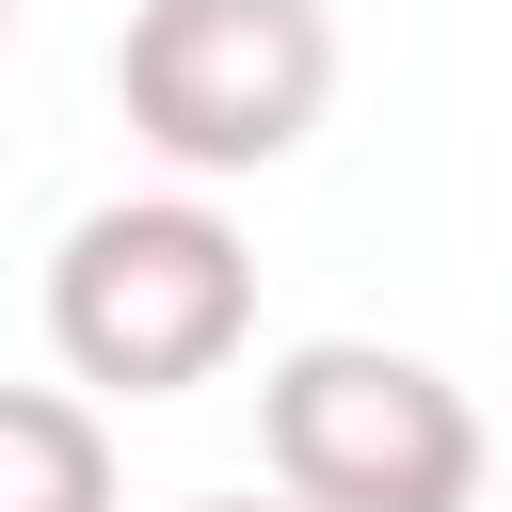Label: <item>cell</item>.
<instances>
[{"mask_svg": "<svg viewBox=\"0 0 512 512\" xmlns=\"http://www.w3.org/2000/svg\"><path fill=\"white\" fill-rule=\"evenodd\" d=\"M112 96L176 176H272L336 96V16L320 0H128Z\"/></svg>", "mask_w": 512, "mask_h": 512, "instance_id": "3957f363", "label": "cell"}, {"mask_svg": "<svg viewBox=\"0 0 512 512\" xmlns=\"http://www.w3.org/2000/svg\"><path fill=\"white\" fill-rule=\"evenodd\" d=\"M0 512H112V432L80 384H0Z\"/></svg>", "mask_w": 512, "mask_h": 512, "instance_id": "277c9868", "label": "cell"}, {"mask_svg": "<svg viewBox=\"0 0 512 512\" xmlns=\"http://www.w3.org/2000/svg\"><path fill=\"white\" fill-rule=\"evenodd\" d=\"M256 336V256L208 192H128L80 208L48 256V352L96 400H192L224 352Z\"/></svg>", "mask_w": 512, "mask_h": 512, "instance_id": "6da1fadb", "label": "cell"}, {"mask_svg": "<svg viewBox=\"0 0 512 512\" xmlns=\"http://www.w3.org/2000/svg\"><path fill=\"white\" fill-rule=\"evenodd\" d=\"M0 48H16V0H0Z\"/></svg>", "mask_w": 512, "mask_h": 512, "instance_id": "8992f818", "label": "cell"}, {"mask_svg": "<svg viewBox=\"0 0 512 512\" xmlns=\"http://www.w3.org/2000/svg\"><path fill=\"white\" fill-rule=\"evenodd\" d=\"M208 512H256V496H208ZM272 512H288V496H272Z\"/></svg>", "mask_w": 512, "mask_h": 512, "instance_id": "5b68a950", "label": "cell"}, {"mask_svg": "<svg viewBox=\"0 0 512 512\" xmlns=\"http://www.w3.org/2000/svg\"><path fill=\"white\" fill-rule=\"evenodd\" d=\"M256 448L288 512H480V400L432 352L384 336H304L256 384Z\"/></svg>", "mask_w": 512, "mask_h": 512, "instance_id": "7a4b0ae2", "label": "cell"}]
</instances>
